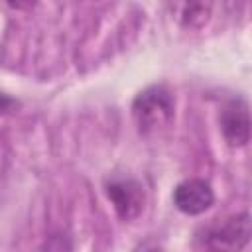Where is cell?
<instances>
[{"label": "cell", "instance_id": "3", "mask_svg": "<svg viewBox=\"0 0 252 252\" xmlns=\"http://www.w3.org/2000/svg\"><path fill=\"white\" fill-rule=\"evenodd\" d=\"M108 201L112 203L116 215L122 220H134L146 205L144 185L132 177H116L110 179L104 187Z\"/></svg>", "mask_w": 252, "mask_h": 252}, {"label": "cell", "instance_id": "7", "mask_svg": "<svg viewBox=\"0 0 252 252\" xmlns=\"http://www.w3.org/2000/svg\"><path fill=\"white\" fill-rule=\"evenodd\" d=\"M134 252H163V248L156 240H144L134 248Z\"/></svg>", "mask_w": 252, "mask_h": 252}, {"label": "cell", "instance_id": "1", "mask_svg": "<svg viewBox=\"0 0 252 252\" xmlns=\"http://www.w3.org/2000/svg\"><path fill=\"white\" fill-rule=\"evenodd\" d=\"M173 114L175 100L163 85H152L140 91L132 102V116L142 134H154L167 128Z\"/></svg>", "mask_w": 252, "mask_h": 252}, {"label": "cell", "instance_id": "8", "mask_svg": "<svg viewBox=\"0 0 252 252\" xmlns=\"http://www.w3.org/2000/svg\"><path fill=\"white\" fill-rule=\"evenodd\" d=\"M16 106V102L10 98V96H6V94H2L0 93V114H4V112H8V110H12Z\"/></svg>", "mask_w": 252, "mask_h": 252}, {"label": "cell", "instance_id": "4", "mask_svg": "<svg viewBox=\"0 0 252 252\" xmlns=\"http://www.w3.org/2000/svg\"><path fill=\"white\" fill-rule=\"evenodd\" d=\"M219 124L228 146L232 148L246 146L250 142V114L246 100L242 98L228 100L220 110Z\"/></svg>", "mask_w": 252, "mask_h": 252}, {"label": "cell", "instance_id": "6", "mask_svg": "<svg viewBox=\"0 0 252 252\" xmlns=\"http://www.w3.org/2000/svg\"><path fill=\"white\" fill-rule=\"evenodd\" d=\"M211 10L213 6L209 2H189V4H181L179 16L177 20L185 26V28H201L209 22L211 18Z\"/></svg>", "mask_w": 252, "mask_h": 252}, {"label": "cell", "instance_id": "2", "mask_svg": "<svg viewBox=\"0 0 252 252\" xmlns=\"http://www.w3.org/2000/svg\"><path fill=\"white\" fill-rule=\"evenodd\" d=\"M248 242L250 215L246 211L228 217L222 222L205 226L197 236V244L205 252H242Z\"/></svg>", "mask_w": 252, "mask_h": 252}, {"label": "cell", "instance_id": "5", "mask_svg": "<svg viewBox=\"0 0 252 252\" xmlns=\"http://www.w3.org/2000/svg\"><path fill=\"white\" fill-rule=\"evenodd\" d=\"M215 203V193L205 179H185L173 189V205L185 215H201L209 211Z\"/></svg>", "mask_w": 252, "mask_h": 252}]
</instances>
